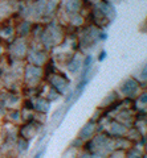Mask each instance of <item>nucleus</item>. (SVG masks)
Masks as SVG:
<instances>
[{"label":"nucleus","mask_w":147,"mask_h":158,"mask_svg":"<svg viewBox=\"0 0 147 158\" xmlns=\"http://www.w3.org/2000/svg\"><path fill=\"white\" fill-rule=\"evenodd\" d=\"M138 90H139V83L136 82L134 78L126 79V81L122 83V86H121V91L123 92L125 95L131 96V98L134 96L135 92H138Z\"/></svg>","instance_id":"obj_1"},{"label":"nucleus","mask_w":147,"mask_h":158,"mask_svg":"<svg viewBox=\"0 0 147 158\" xmlns=\"http://www.w3.org/2000/svg\"><path fill=\"white\" fill-rule=\"evenodd\" d=\"M16 146H17V152L20 153V154L21 153H25L28 150V148H29V140L20 137L17 140V142H16Z\"/></svg>","instance_id":"obj_2"},{"label":"nucleus","mask_w":147,"mask_h":158,"mask_svg":"<svg viewBox=\"0 0 147 158\" xmlns=\"http://www.w3.org/2000/svg\"><path fill=\"white\" fill-rule=\"evenodd\" d=\"M78 3H80L78 0H69L66 4V11L68 12H76L78 9V7H76V4L78 6Z\"/></svg>","instance_id":"obj_3"},{"label":"nucleus","mask_w":147,"mask_h":158,"mask_svg":"<svg viewBox=\"0 0 147 158\" xmlns=\"http://www.w3.org/2000/svg\"><path fill=\"white\" fill-rule=\"evenodd\" d=\"M91 62H93L91 56L85 57V59H84V67H90L91 66Z\"/></svg>","instance_id":"obj_4"},{"label":"nucleus","mask_w":147,"mask_h":158,"mask_svg":"<svg viewBox=\"0 0 147 158\" xmlns=\"http://www.w3.org/2000/svg\"><path fill=\"white\" fill-rule=\"evenodd\" d=\"M139 102H140V103H143V104H147V92L140 94V96H139Z\"/></svg>","instance_id":"obj_5"},{"label":"nucleus","mask_w":147,"mask_h":158,"mask_svg":"<svg viewBox=\"0 0 147 158\" xmlns=\"http://www.w3.org/2000/svg\"><path fill=\"white\" fill-rule=\"evenodd\" d=\"M140 77H142V79H143V81H147V65H146L143 69H142Z\"/></svg>","instance_id":"obj_6"},{"label":"nucleus","mask_w":147,"mask_h":158,"mask_svg":"<svg viewBox=\"0 0 147 158\" xmlns=\"http://www.w3.org/2000/svg\"><path fill=\"white\" fill-rule=\"evenodd\" d=\"M106 50H102L101 53H100V56H98V61L100 62H102V61H105V58H106Z\"/></svg>","instance_id":"obj_7"},{"label":"nucleus","mask_w":147,"mask_h":158,"mask_svg":"<svg viewBox=\"0 0 147 158\" xmlns=\"http://www.w3.org/2000/svg\"><path fill=\"white\" fill-rule=\"evenodd\" d=\"M44 153H45V148H42L41 150H38V152L36 153V154H35V157H33V158H42Z\"/></svg>","instance_id":"obj_8"},{"label":"nucleus","mask_w":147,"mask_h":158,"mask_svg":"<svg viewBox=\"0 0 147 158\" xmlns=\"http://www.w3.org/2000/svg\"><path fill=\"white\" fill-rule=\"evenodd\" d=\"M98 38H100L101 41H105V40L107 38V34L106 33H98Z\"/></svg>","instance_id":"obj_9"}]
</instances>
